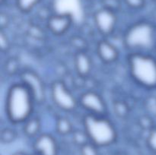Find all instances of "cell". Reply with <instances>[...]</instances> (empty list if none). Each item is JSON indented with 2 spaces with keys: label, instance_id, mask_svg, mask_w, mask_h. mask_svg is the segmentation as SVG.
Returning <instances> with one entry per match:
<instances>
[{
  "label": "cell",
  "instance_id": "obj_4",
  "mask_svg": "<svg viewBox=\"0 0 156 155\" xmlns=\"http://www.w3.org/2000/svg\"><path fill=\"white\" fill-rule=\"evenodd\" d=\"M83 126L90 142L98 147H108L117 141L115 126L105 115L86 113L83 118Z\"/></svg>",
  "mask_w": 156,
  "mask_h": 155
},
{
  "label": "cell",
  "instance_id": "obj_14",
  "mask_svg": "<svg viewBox=\"0 0 156 155\" xmlns=\"http://www.w3.org/2000/svg\"><path fill=\"white\" fill-rule=\"evenodd\" d=\"M56 131L60 135H68L73 132V126L71 121L68 118L60 116L56 119L55 124Z\"/></svg>",
  "mask_w": 156,
  "mask_h": 155
},
{
  "label": "cell",
  "instance_id": "obj_17",
  "mask_svg": "<svg viewBox=\"0 0 156 155\" xmlns=\"http://www.w3.org/2000/svg\"><path fill=\"white\" fill-rule=\"evenodd\" d=\"M98 148L95 144L88 141L79 147V152L80 155H100Z\"/></svg>",
  "mask_w": 156,
  "mask_h": 155
},
{
  "label": "cell",
  "instance_id": "obj_1",
  "mask_svg": "<svg viewBox=\"0 0 156 155\" xmlns=\"http://www.w3.org/2000/svg\"><path fill=\"white\" fill-rule=\"evenodd\" d=\"M35 103L32 94L21 82L12 84L5 95V109L8 119L14 124L24 123L32 116Z\"/></svg>",
  "mask_w": 156,
  "mask_h": 155
},
{
  "label": "cell",
  "instance_id": "obj_26",
  "mask_svg": "<svg viewBox=\"0 0 156 155\" xmlns=\"http://www.w3.org/2000/svg\"><path fill=\"white\" fill-rule=\"evenodd\" d=\"M4 1H5V0H1V2L3 3V2H4Z\"/></svg>",
  "mask_w": 156,
  "mask_h": 155
},
{
  "label": "cell",
  "instance_id": "obj_20",
  "mask_svg": "<svg viewBox=\"0 0 156 155\" xmlns=\"http://www.w3.org/2000/svg\"><path fill=\"white\" fill-rule=\"evenodd\" d=\"M114 109L117 115L120 117H125L129 112L128 106L124 102L117 101L114 103Z\"/></svg>",
  "mask_w": 156,
  "mask_h": 155
},
{
  "label": "cell",
  "instance_id": "obj_25",
  "mask_svg": "<svg viewBox=\"0 0 156 155\" xmlns=\"http://www.w3.org/2000/svg\"><path fill=\"white\" fill-rule=\"evenodd\" d=\"M117 155H125V154H123V153H119V154H117Z\"/></svg>",
  "mask_w": 156,
  "mask_h": 155
},
{
  "label": "cell",
  "instance_id": "obj_24",
  "mask_svg": "<svg viewBox=\"0 0 156 155\" xmlns=\"http://www.w3.org/2000/svg\"><path fill=\"white\" fill-rule=\"evenodd\" d=\"M12 155H27V154L24 151H17L15 152V153H14Z\"/></svg>",
  "mask_w": 156,
  "mask_h": 155
},
{
  "label": "cell",
  "instance_id": "obj_16",
  "mask_svg": "<svg viewBox=\"0 0 156 155\" xmlns=\"http://www.w3.org/2000/svg\"><path fill=\"white\" fill-rule=\"evenodd\" d=\"M16 138V132L12 128L5 127L2 129L0 132V140L2 144H10L15 141Z\"/></svg>",
  "mask_w": 156,
  "mask_h": 155
},
{
  "label": "cell",
  "instance_id": "obj_9",
  "mask_svg": "<svg viewBox=\"0 0 156 155\" xmlns=\"http://www.w3.org/2000/svg\"><path fill=\"white\" fill-rule=\"evenodd\" d=\"M73 23V15L69 12L56 13L47 20V27L55 36H62L69 30Z\"/></svg>",
  "mask_w": 156,
  "mask_h": 155
},
{
  "label": "cell",
  "instance_id": "obj_2",
  "mask_svg": "<svg viewBox=\"0 0 156 155\" xmlns=\"http://www.w3.org/2000/svg\"><path fill=\"white\" fill-rule=\"evenodd\" d=\"M131 78L143 88H156V57L149 53H129L126 58Z\"/></svg>",
  "mask_w": 156,
  "mask_h": 155
},
{
  "label": "cell",
  "instance_id": "obj_7",
  "mask_svg": "<svg viewBox=\"0 0 156 155\" xmlns=\"http://www.w3.org/2000/svg\"><path fill=\"white\" fill-rule=\"evenodd\" d=\"M79 104L86 111V113L96 115H105L107 105L100 94L94 91L82 93L79 98Z\"/></svg>",
  "mask_w": 156,
  "mask_h": 155
},
{
  "label": "cell",
  "instance_id": "obj_5",
  "mask_svg": "<svg viewBox=\"0 0 156 155\" xmlns=\"http://www.w3.org/2000/svg\"><path fill=\"white\" fill-rule=\"evenodd\" d=\"M50 95L53 103L64 112L74 111L79 105V100L62 81L53 82L50 88Z\"/></svg>",
  "mask_w": 156,
  "mask_h": 155
},
{
  "label": "cell",
  "instance_id": "obj_22",
  "mask_svg": "<svg viewBox=\"0 0 156 155\" xmlns=\"http://www.w3.org/2000/svg\"><path fill=\"white\" fill-rule=\"evenodd\" d=\"M102 7L111 9L115 12H117L120 7V2L119 0H102Z\"/></svg>",
  "mask_w": 156,
  "mask_h": 155
},
{
  "label": "cell",
  "instance_id": "obj_23",
  "mask_svg": "<svg viewBox=\"0 0 156 155\" xmlns=\"http://www.w3.org/2000/svg\"><path fill=\"white\" fill-rule=\"evenodd\" d=\"M124 2L129 9L138 10L144 7L146 0H124Z\"/></svg>",
  "mask_w": 156,
  "mask_h": 155
},
{
  "label": "cell",
  "instance_id": "obj_12",
  "mask_svg": "<svg viewBox=\"0 0 156 155\" xmlns=\"http://www.w3.org/2000/svg\"><path fill=\"white\" fill-rule=\"evenodd\" d=\"M76 71L81 78H87L92 71V60L85 51H78L74 57Z\"/></svg>",
  "mask_w": 156,
  "mask_h": 155
},
{
  "label": "cell",
  "instance_id": "obj_11",
  "mask_svg": "<svg viewBox=\"0 0 156 155\" xmlns=\"http://www.w3.org/2000/svg\"><path fill=\"white\" fill-rule=\"evenodd\" d=\"M96 53L101 61L105 64L114 63L120 56L117 47L107 39H102L97 43Z\"/></svg>",
  "mask_w": 156,
  "mask_h": 155
},
{
  "label": "cell",
  "instance_id": "obj_18",
  "mask_svg": "<svg viewBox=\"0 0 156 155\" xmlns=\"http://www.w3.org/2000/svg\"><path fill=\"white\" fill-rule=\"evenodd\" d=\"M73 141L76 144H77L79 147H81L85 143L88 142V135L86 132L84 131H73Z\"/></svg>",
  "mask_w": 156,
  "mask_h": 155
},
{
  "label": "cell",
  "instance_id": "obj_6",
  "mask_svg": "<svg viewBox=\"0 0 156 155\" xmlns=\"http://www.w3.org/2000/svg\"><path fill=\"white\" fill-rule=\"evenodd\" d=\"M20 82L23 84L33 96L35 103L42 104L46 100L45 83L41 76L30 69H25L19 74Z\"/></svg>",
  "mask_w": 156,
  "mask_h": 155
},
{
  "label": "cell",
  "instance_id": "obj_21",
  "mask_svg": "<svg viewBox=\"0 0 156 155\" xmlns=\"http://www.w3.org/2000/svg\"><path fill=\"white\" fill-rule=\"evenodd\" d=\"M0 49L2 53L8 52V50L10 49V41L3 30H1V32H0Z\"/></svg>",
  "mask_w": 156,
  "mask_h": 155
},
{
  "label": "cell",
  "instance_id": "obj_13",
  "mask_svg": "<svg viewBox=\"0 0 156 155\" xmlns=\"http://www.w3.org/2000/svg\"><path fill=\"white\" fill-rule=\"evenodd\" d=\"M41 130V122L38 117L31 116L24 122L23 132L30 138H35L40 135Z\"/></svg>",
  "mask_w": 156,
  "mask_h": 155
},
{
  "label": "cell",
  "instance_id": "obj_28",
  "mask_svg": "<svg viewBox=\"0 0 156 155\" xmlns=\"http://www.w3.org/2000/svg\"><path fill=\"white\" fill-rule=\"evenodd\" d=\"M155 2H156V0H155Z\"/></svg>",
  "mask_w": 156,
  "mask_h": 155
},
{
  "label": "cell",
  "instance_id": "obj_8",
  "mask_svg": "<svg viewBox=\"0 0 156 155\" xmlns=\"http://www.w3.org/2000/svg\"><path fill=\"white\" fill-rule=\"evenodd\" d=\"M93 19L98 31L105 36L112 34L117 27V13L111 9L101 8L94 12Z\"/></svg>",
  "mask_w": 156,
  "mask_h": 155
},
{
  "label": "cell",
  "instance_id": "obj_10",
  "mask_svg": "<svg viewBox=\"0 0 156 155\" xmlns=\"http://www.w3.org/2000/svg\"><path fill=\"white\" fill-rule=\"evenodd\" d=\"M34 153L37 155H58L59 145L56 138L49 133L40 134L33 144Z\"/></svg>",
  "mask_w": 156,
  "mask_h": 155
},
{
  "label": "cell",
  "instance_id": "obj_15",
  "mask_svg": "<svg viewBox=\"0 0 156 155\" xmlns=\"http://www.w3.org/2000/svg\"><path fill=\"white\" fill-rule=\"evenodd\" d=\"M41 0H15L16 6L21 12L27 13L33 10Z\"/></svg>",
  "mask_w": 156,
  "mask_h": 155
},
{
  "label": "cell",
  "instance_id": "obj_3",
  "mask_svg": "<svg viewBox=\"0 0 156 155\" xmlns=\"http://www.w3.org/2000/svg\"><path fill=\"white\" fill-rule=\"evenodd\" d=\"M123 45L129 53H149L156 48V27L147 21H139L127 27Z\"/></svg>",
  "mask_w": 156,
  "mask_h": 155
},
{
  "label": "cell",
  "instance_id": "obj_19",
  "mask_svg": "<svg viewBox=\"0 0 156 155\" xmlns=\"http://www.w3.org/2000/svg\"><path fill=\"white\" fill-rule=\"evenodd\" d=\"M146 143L149 148L156 153V128H152L149 130V135L146 138Z\"/></svg>",
  "mask_w": 156,
  "mask_h": 155
},
{
  "label": "cell",
  "instance_id": "obj_27",
  "mask_svg": "<svg viewBox=\"0 0 156 155\" xmlns=\"http://www.w3.org/2000/svg\"><path fill=\"white\" fill-rule=\"evenodd\" d=\"M31 155H37V153H32Z\"/></svg>",
  "mask_w": 156,
  "mask_h": 155
}]
</instances>
